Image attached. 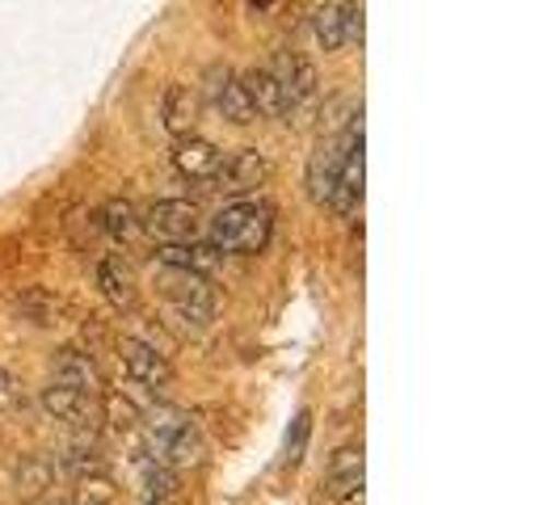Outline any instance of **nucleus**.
Returning a JSON list of instances; mask_svg holds the SVG:
<instances>
[{"label": "nucleus", "mask_w": 560, "mask_h": 505, "mask_svg": "<svg viewBox=\"0 0 560 505\" xmlns=\"http://www.w3.org/2000/svg\"><path fill=\"white\" fill-rule=\"evenodd\" d=\"M275 232V211L257 198H236L211 220V249L215 252H261Z\"/></svg>", "instance_id": "1"}, {"label": "nucleus", "mask_w": 560, "mask_h": 505, "mask_svg": "<svg viewBox=\"0 0 560 505\" xmlns=\"http://www.w3.org/2000/svg\"><path fill=\"white\" fill-rule=\"evenodd\" d=\"M161 295H165L168 308L177 312L186 325H195V329H207V325L215 320V291H211L207 279L165 270V274H161Z\"/></svg>", "instance_id": "2"}, {"label": "nucleus", "mask_w": 560, "mask_h": 505, "mask_svg": "<svg viewBox=\"0 0 560 505\" xmlns=\"http://www.w3.org/2000/svg\"><path fill=\"white\" fill-rule=\"evenodd\" d=\"M346 140V165H341V177H337V190L329 198V207L341 211V215H354L359 202H363V114H354L341 131Z\"/></svg>", "instance_id": "3"}, {"label": "nucleus", "mask_w": 560, "mask_h": 505, "mask_svg": "<svg viewBox=\"0 0 560 505\" xmlns=\"http://www.w3.org/2000/svg\"><path fill=\"white\" fill-rule=\"evenodd\" d=\"M143 227L156 240H165V245H190L202 232V215H198L195 202H186V198H161L156 207H148Z\"/></svg>", "instance_id": "4"}, {"label": "nucleus", "mask_w": 560, "mask_h": 505, "mask_svg": "<svg viewBox=\"0 0 560 505\" xmlns=\"http://www.w3.org/2000/svg\"><path fill=\"white\" fill-rule=\"evenodd\" d=\"M266 72L279 81L282 97H287V114L304 110V106L316 102V68H312V59H304L300 51L282 47L279 56L270 59V68H266Z\"/></svg>", "instance_id": "5"}, {"label": "nucleus", "mask_w": 560, "mask_h": 505, "mask_svg": "<svg viewBox=\"0 0 560 505\" xmlns=\"http://www.w3.org/2000/svg\"><path fill=\"white\" fill-rule=\"evenodd\" d=\"M118 359H122V371H127L140 388L165 392L168 384H173V366H168V359L156 350V345L140 341V337H122V341H118Z\"/></svg>", "instance_id": "6"}, {"label": "nucleus", "mask_w": 560, "mask_h": 505, "mask_svg": "<svg viewBox=\"0 0 560 505\" xmlns=\"http://www.w3.org/2000/svg\"><path fill=\"white\" fill-rule=\"evenodd\" d=\"M152 463H161V468H198L202 459H207V443H202V434H198V425L190 418L182 421L177 430H168V434H156L152 438Z\"/></svg>", "instance_id": "7"}, {"label": "nucleus", "mask_w": 560, "mask_h": 505, "mask_svg": "<svg viewBox=\"0 0 560 505\" xmlns=\"http://www.w3.org/2000/svg\"><path fill=\"white\" fill-rule=\"evenodd\" d=\"M266 177H270V161H266L257 148L232 152L224 165H220V173H215L220 190H228V195H249V190H257Z\"/></svg>", "instance_id": "8"}, {"label": "nucleus", "mask_w": 560, "mask_h": 505, "mask_svg": "<svg viewBox=\"0 0 560 505\" xmlns=\"http://www.w3.org/2000/svg\"><path fill=\"white\" fill-rule=\"evenodd\" d=\"M207 97H211V106L224 114L228 122H236V127H245V122L257 118L249 106V97H245V89H241V77L228 72V68H211V72H207Z\"/></svg>", "instance_id": "9"}, {"label": "nucleus", "mask_w": 560, "mask_h": 505, "mask_svg": "<svg viewBox=\"0 0 560 505\" xmlns=\"http://www.w3.org/2000/svg\"><path fill=\"white\" fill-rule=\"evenodd\" d=\"M173 165H177L182 177H190V181H215L224 156H220V148L211 140L186 136V140H177V148H173Z\"/></svg>", "instance_id": "10"}, {"label": "nucleus", "mask_w": 560, "mask_h": 505, "mask_svg": "<svg viewBox=\"0 0 560 505\" xmlns=\"http://www.w3.org/2000/svg\"><path fill=\"white\" fill-rule=\"evenodd\" d=\"M341 165H346V140L337 136L334 143H320L308 161V195L316 202H329L337 190V177H341Z\"/></svg>", "instance_id": "11"}, {"label": "nucleus", "mask_w": 560, "mask_h": 505, "mask_svg": "<svg viewBox=\"0 0 560 505\" xmlns=\"http://www.w3.org/2000/svg\"><path fill=\"white\" fill-rule=\"evenodd\" d=\"M51 384L84 396H102V375H97L93 359L81 354V350H63L56 363H51Z\"/></svg>", "instance_id": "12"}, {"label": "nucleus", "mask_w": 560, "mask_h": 505, "mask_svg": "<svg viewBox=\"0 0 560 505\" xmlns=\"http://www.w3.org/2000/svg\"><path fill=\"white\" fill-rule=\"evenodd\" d=\"M43 409L59 421H72V425H89L102 409V396H84L72 392V388H59V384H47L43 388Z\"/></svg>", "instance_id": "13"}, {"label": "nucleus", "mask_w": 560, "mask_h": 505, "mask_svg": "<svg viewBox=\"0 0 560 505\" xmlns=\"http://www.w3.org/2000/svg\"><path fill=\"white\" fill-rule=\"evenodd\" d=\"M161 266L165 270H177V274H195V279H207L215 266H220V252L211 249L207 240H190V245H161Z\"/></svg>", "instance_id": "14"}, {"label": "nucleus", "mask_w": 560, "mask_h": 505, "mask_svg": "<svg viewBox=\"0 0 560 505\" xmlns=\"http://www.w3.org/2000/svg\"><path fill=\"white\" fill-rule=\"evenodd\" d=\"M359 4H320L312 13V30H316V43L325 51H341L350 43V17H354Z\"/></svg>", "instance_id": "15"}, {"label": "nucleus", "mask_w": 560, "mask_h": 505, "mask_svg": "<svg viewBox=\"0 0 560 505\" xmlns=\"http://www.w3.org/2000/svg\"><path fill=\"white\" fill-rule=\"evenodd\" d=\"M241 89H245V97H249L253 114H266V118H282V114H287V97H282L279 81H275L266 68H249V72L241 77Z\"/></svg>", "instance_id": "16"}, {"label": "nucleus", "mask_w": 560, "mask_h": 505, "mask_svg": "<svg viewBox=\"0 0 560 505\" xmlns=\"http://www.w3.org/2000/svg\"><path fill=\"white\" fill-rule=\"evenodd\" d=\"M97 286H102V295H106L118 312L136 308V279H131V270H127L118 257H102V261H97Z\"/></svg>", "instance_id": "17"}, {"label": "nucleus", "mask_w": 560, "mask_h": 505, "mask_svg": "<svg viewBox=\"0 0 560 505\" xmlns=\"http://www.w3.org/2000/svg\"><path fill=\"white\" fill-rule=\"evenodd\" d=\"M161 114H165V127L173 136H190L198 122V97L186 89V84H168L165 89V102H161Z\"/></svg>", "instance_id": "18"}, {"label": "nucleus", "mask_w": 560, "mask_h": 505, "mask_svg": "<svg viewBox=\"0 0 560 505\" xmlns=\"http://www.w3.org/2000/svg\"><path fill=\"white\" fill-rule=\"evenodd\" d=\"M143 493H148V505H165L177 497V480L161 463H148L143 468Z\"/></svg>", "instance_id": "19"}, {"label": "nucleus", "mask_w": 560, "mask_h": 505, "mask_svg": "<svg viewBox=\"0 0 560 505\" xmlns=\"http://www.w3.org/2000/svg\"><path fill=\"white\" fill-rule=\"evenodd\" d=\"M102 220H106V232H110V236H118V240H127V236L140 227V224H136V207H131V202H122V198L106 202Z\"/></svg>", "instance_id": "20"}, {"label": "nucleus", "mask_w": 560, "mask_h": 505, "mask_svg": "<svg viewBox=\"0 0 560 505\" xmlns=\"http://www.w3.org/2000/svg\"><path fill=\"white\" fill-rule=\"evenodd\" d=\"M47 480H51V468L38 463V459H30L26 468L18 472V493H22V497H38V493L47 489Z\"/></svg>", "instance_id": "21"}, {"label": "nucleus", "mask_w": 560, "mask_h": 505, "mask_svg": "<svg viewBox=\"0 0 560 505\" xmlns=\"http://www.w3.org/2000/svg\"><path fill=\"white\" fill-rule=\"evenodd\" d=\"M363 477V447H341L329 463V480Z\"/></svg>", "instance_id": "22"}, {"label": "nucleus", "mask_w": 560, "mask_h": 505, "mask_svg": "<svg viewBox=\"0 0 560 505\" xmlns=\"http://www.w3.org/2000/svg\"><path fill=\"white\" fill-rule=\"evenodd\" d=\"M77 505H114V493L106 480H84L81 493H77Z\"/></svg>", "instance_id": "23"}, {"label": "nucleus", "mask_w": 560, "mask_h": 505, "mask_svg": "<svg viewBox=\"0 0 560 505\" xmlns=\"http://www.w3.org/2000/svg\"><path fill=\"white\" fill-rule=\"evenodd\" d=\"M22 404V388H18V379L9 375V371H0V413H9V409H18Z\"/></svg>", "instance_id": "24"}, {"label": "nucleus", "mask_w": 560, "mask_h": 505, "mask_svg": "<svg viewBox=\"0 0 560 505\" xmlns=\"http://www.w3.org/2000/svg\"><path fill=\"white\" fill-rule=\"evenodd\" d=\"M43 505H68V502H43Z\"/></svg>", "instance_id": "25"}]
</instances>
